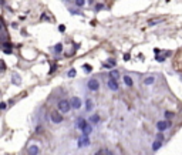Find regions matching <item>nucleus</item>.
<instances>
[{
    "instance_id": "nucleus-1",
    "label": "nucleus",
    "mask_w": 182,
    "mask_h": 155,
    "mask_svg": "<svg viewBox=\"0 0 182 155\" xmlns=\"http://www.w3.org/2000/svg\"><path fill=\"white\" fill-rule=\"evenodd\" d=\"M71 101L68 103L67 100H61V101H58V104H57V108H58V111L60 112H68L70 110H71Z\"/></svg>"
},
{
    "instance_id": "nucleus-2",
    "label": "nucleus",
    "mask_w": 182,
    "mask_h": 155,
    "mask_svg": "<svg viewBox=\"0 0 182 155\" xmlns=\"http://www.w3.org/2000/svg\"><path fill=\"white\" fill-rule=\"evenodd\" d=\"M87 85H88V88H90L91 91H97V90L100 88V83H98V80H95V78H91Z\"/></svg>"
},
{
    "instance_id": "nucleus-3",
    "label": "nucleus",
    "mask_w": 182,
    "mask_h": 155,
    "mask_svg": "<svg viewBox=\"0 0 182 155\" xmlns=\"http://www.w3.org/2000/svg\"><path fill=\"white\" fill-rule=\"evenodd\" d=\"M51 121H53L54 124H60L61 121H63V115H61L60 112L54 111V112L51 114Z\"/></svg>"
},
{
    "instance_id": "nucleus-4",
    "label": "nucleus",
    "mask_w": 182,
    "mask_h": 155,
    "mask_svg": "<svg viewBox=\"0 0 182 155\" xmlns=\"http://www.w3.org/2000/svg\"><path fill=\"white\" fill-rule=\"evenodd\" d=\"M156 128H158V131H165L167 128H169V123L168 121H158L156 123Z\"/></svg>"
},
{
    "instance_id": "nucleus-5",
    "label": "nucleus",
    "mask_w": 182,
    "mask_h": 155,
    "mask_svg": "<svg viewBox=\"0 0 182 155\" xmlns=\"http://www.w3.org/2000/svg\"><path fill=\"white\" fill-rule=\"evenodd\" d=\"M77 144H78V147H88V145H90V138H88V135H84L83 138H80Z\"/></svg>"
},
{
    "instance_id": "nucleus-6",
    "label": "nucleus",
    "mask_w": 182,
    "mask_h": 155,
    "mask_svg": "<svg viewBox=\"0 0 182 155\" xmlns=\"http://www.w3.org/2000/svg\"><path fill=\"white\" fill-rule=\"evenodd\" d=\"M108 87H110V90L117 91V90H118V83H117V78H110V81H108Z\"/></svg>"
},
{
    "instance_id": "nucleus-7",
    "label": "nucleus",
    "mask_w": 182,
    "mask_h": 155,
    "mask_svg": "<svg viewBox=\"0 0 182 155\" xmlns=\"http://www.w3.org/2000/svg\"><path fill=\"white\" fill-rule=\"evenodd\" d=\"M71 105H73V108L78 110L81 107V100L78 98V97H73V100H71Z\"/></svg>"
},
{
    "instance_id": "nucleus-8",
    "label": "nucleus",
    "mask_w": 182,
    "mask_h": 155,
    "mask_svg": "<svg viewBox=\"0 0 182 155\" xmlns=\"http://www.w3.org/2000/svg\"><path fill=\"white\" fill-rule=\"evenodd\" d=\"M155 80H156L155 76H148V77L144 78V84H145V85H151V84L155 83Z\"/></svg>"
},
{
    "instance_id": "nucleus-9",
    "label": "nucleus",
    "mask_w": 182,
    "mask_h": 155,
    "mask_svg": "<svg viewBox=\"0 0 182 155\" xmlns=\"http://www.w3.org/2000/svg\"><path fill=\"white\" fill-rule=\"evenodd\" d=\"M77 127H78V128L83 131V129L87 127V121H85L84 118H78V121H77Z\"/></svg>"
},
{
    "instance_id": "nucleus-10",
    "label": "nucleus",
    "mask_w": 182,
    "mask_h": 155,
    "mask_svg": "<svg viewBox=\"0 0 182 155\" xmlns=\"http://www.w3.org/2000/svg\"><path fill=\"white\" fill-rule=\"evenodd\" d=\"M39 154V147L37 145H30L29 147V155H37Z\"/></svg>"
},
{
    "instance_id": "nucleus-11",
    "label": "nucleus",
    "mask_w": 182,
    "mask_h": 155,
    "mask_svg": "<svg viewBox=\"0 0 182 155\" xmlns=\"http://www.w3.org/2000/svg\"><path fill=\"white\" fill-rule=\"evenodd\" d=\"M124 83H125V85H128V87H131L134 83H132V78L130 77V76H124Z\"/></svg>"
},
{
    "instance_id": "nucleus-12",
    "label": "nucleus",
    "mask_w": 182,
    "mask_h": 155,
    "mask_svg": "<svg viewBox=\"0 0 182 155\" xmlns=\"http://www.w3.org/2000/svg\"><path fill=\"white\" fill-rule=\"evenodd\" d=\"M91 131H92V127H91L90 124H87V127H85V128L83 129V134H84V135H88Z\"/></svg>"
},
{
    "instance_id": "nucleus-13",
    "label": "nucleus",
    "mask_w": 182,
    "mask_h": 155,
    "mask_svg": "<svg viewBox=\"0 0 182 155\" xmlns=\"http://www.w3.org/2000/svg\"><path fill=\"white\" fill-rule=\"evenodd\" d=\"M100 121V115H92L90 118V124H97Z\"/></svg>"
},
{
    "instance_id": "nucleus-14",
    "label": "nucleus",
    "mask_w": 182,
    "mask_h": 155,
    "mask_svg": "<svg viewBox=\"0 0 182 155\" xmlns=\"http://www.w3.org/2000/svg\"><path fill=\"white\" fill-rule=\"evenodd\" d=\"M159 148H161V141L156 140L155 142H154V145H152V149H154V151H158Z\"/></svg>"
},
{
    "instance_id": "nucleus-15",
    "label": "nucleus",
    "mask_w": 182,
    "mask_h": 155,
    "mask_svg": "<svg viewBox=\"0 0 182 155\" xmlns=\"http://www.w3.org/2000/svg\"><path fill=\"white\" fill-rule=\"evenodd\" d=\"M85 104H87V107H85L87 111H91V110L94 108V104H92V101H91V100H87V103H85Z\"/></svg>"
},
{
    "instance_id": "nucleus-16",
    "label": "nucleus",
    "mask_w": 182,
    "mask_h": 155,
    "mask_svg": "<svg viewBox=\"0 0 182 155\" xmlns=\"http://www.w3.org/2000/svg\"><path fill=\"white\" fill-rule=\"evenodd\" d=\"M110 77L111 78H118L120 77V73L115 71V70H112V71H110Z\"/></svg>"
},
{
    "instance_id": "nucleus-17",
    "label": "nucleus",
    "mask_w": 182,
    "mask_h": 155,
    "mask_svg": "<svg viewBox=\"0 0 182 155\" xmlns=\"http://www.w3.org/2000/svg\"><path fill=\"white\" fill-rule=\"evenodd\" d=\"M54 50H56L57 53H61V50H63V44H61V43H58L57 46L54 47Z\"/></svg>"
},
{
    "instance_id": "nucleus-18",
    "label": "nucleus",
    "mask_w": 182,
    "mask_h": 155,
    "mask_svg": "<svg viewBox=\"0 0 182 155\" xmlns=\"http://www.w3.org/2000/svg\"><path fill=\"white\" fill-rule=\"evenodd\" d=\"M84 3H85V0H76V4L78 7H81V6H84Z\"/></svg>"
},
{
    "instance_id": "nucleus-19",
    "label": "nucleus",
    "mask_w": 182,
    "mask_h": 155,
    "mask_svg": "<svg viewBox=\"0 0 182 155\" xmlns=\"http://www.w3.org/2000/svg\"><path fill=\"white\" fill-rule=\"evenodd\" d=\"M159 21H161L159 19H155V20H150V21H148V26H152V24H155V23H159Z\"/></svg>"
},
{
    "instance_id": "nucleus-20",
    "label": "nucleus",
    "mask_w": 182,
    "mask_h": 155,
    "mask_svg": "<svg viewBox=\"0 0 182 155\" xmlns=\"http://www.w3.org/2000/svg\"><path fill=\"white\" fill-rule=\"evenodd\" d=\"M68 77H76V70H74V68H71V70H70Z\"/></svg>"
},
{
    "instance_id": "nucleus-21",
    "label": "nucleus",
    "mask_w": 182,
    "mask_h": 155,
    "mask_svg": "<svg viewBox=\"0 0 182 155\" xmlns=\"http://www.w3.org/2000/svg\"><path fill=\"white\" fill-rule=\"evenodd\" d=\"M83 68H84V70H87V73H90L91 70H92V68H91L88 64H84V65H83Z\"/></svg>"
},
{
    "instance_id": "nucleus-22",
    "label": "nucleus",
    "mask_w": 182,
    "mask_h": 155,
    "mask_svg": "<svg viewBox=\"0 0 182 155\" xmlns=\"http://www.w3.org/2000/svg\"><path fill=\"white\" fill-rule=\"evenodd\" d=\"M156 140H158V141H162V140H164V135L161 134V131H159V132L156 134Z\"/></svg>"
},
{
    "instance_id": "nucleus-23",
    "label": "nucleus",
    "mask_w": 182,
    "mask_h": 155,
    "mask_svg": "<svg viewBox=\"0 0 182 155\" xmlns=\"http://www.w3.org/2000/svg\"><path fill=\"white\" fill-rule=\"evenodd\" d=\"M156 61H165V57H164V56H156Z\"/></svg>"
},
{
    "instance_id": "nucleus-24",
    "label": "nucleus",
    "mask_w": 182,
    "mask_h": 155,
    "mask_svg": "<svg viewBox=\"0 0 182 155\" xmlns=\"http://www.w3.org/2000/svg\"><path fill=\"white\" fill-rule=\"evenodd\" d=\"M165 117H167V118H172V117H174V112H169V111H167V112H165Z\"/></svg>"
},
{
    "instance_id": "nucleus-25",
    "label": "nucleus",
    "mask_w": 182,
    "mask_h": 155,
    "mask_svg": "<svg viewBox=\"0 0 182 155\" xmlns=\"http://www.w3.org/2000/svg\"><path fill=\"white\" fill-rule=\"evenodd\" d=\"M14 84H20V78H19V76H14Z\"/></svg>"
},
{
    "instance_id": "nucleus-26",
    "label": "nucleus",
    "mask_w": 182,
    "mask_h": 155,
    "mask_svg": "<svg viewBox=\"0 0 182 155\" xmlns=\"http://www.w3.org/2000/svg\"><path fill=\"white\" fill-rule=\"evenodd\" d=\"M130 57H131V56H130L128 53H127V54H124V60H125V61H127V60H130Z\"/></svg>"
},
{
    "instance_id": "nucleus-27",
    "label": "nucleus",
    "mask_w": 182,
    "mask_h": 155,
    "mask_svg": "<svg viewBox=\"0 0 182 155\" xmlns=\"http://www.w3.org/2000/svg\"><path fill=\"white\" fill-rule=\"evenodd\" d=\"M6 70V64H4V61L1 60V71H4Z\"/></svg>"
},
{
    "instance_id": "nucleus-28",
    "label": "nucleus",
    "mask_w": 182,
    "mask_h": 155,
    "mask_svg": "<svg viewBox=\"0 0 182 155\" xmlns=\"http://www.w3.org/2000/svg\"><path fill=\"white\" fill-rule=\"evenodd\" d=\"M3 51H4V53H6V54H10V53H12V50H10V48H4V50H3Z\"/></svg>"
},
{
    "instance_id": "nucleus-29",
    "label": "nucleus",
    "mask_w": 182,
    "mask_h": 155,
    "mask_svg": "<svg viewBox=\"0 0 182 155\" xmlns=\"http://www.w3.org/2000/svg\"><path fill=\"white\" fill-rule=\"evenodd\" d=\"M0 105H1V110H6V107H7V104H6V103H1Z\"/></svg>"
},
{
    "instance_id": "nucleus-30",
    "label": "nucleus",
    "mask_w": 182,
    "mask_h": 155,
    "mask_svg": "<svg viewBox=\"0 0 182 155\" xmlns=\"http://www.w3.org/2000/svg\"><path fill=\"white\" fill-rule=\"evenodd\" d=\"M95 9H97V10H101V9H103V4H97V7H95Z\"/></svg>"
},
{
    "instance_id": "nucleus-31",
    "label": "nucleus",
    "mask_w": 182,
    "mask_h": 155,
    "mask_svg": "<svg viewBox=\"0 0 182 155\" xmlns=\"http://www.w3.org/2000/svg\"><path fill=\"white\" fill-rule=\"evenodd\" d=\"M108 63H110L111 65H115V60H110V61H108Z\"/></svg>"
},
{
    "instance_id": "nucleus-32",
    "label": "nucleus",
    "mask_w": 182,
    "mask_h": 155,
    "mask_svg": "<svg viewBox=\"0 0 182 155\" xmlns=\"http://www.w3.org/2000/svg\"><path fill=\"white\" fill-rule=\"evenodd\" d=\"M64 30H65V27H64V26L61 24V26H60V31H64Z\"/></svg>"
},
{
    "instance_id": "nucleus-33",
    "label": "nucleus",
    "mask_w": 182,
    "mask_h": 155,
    "mask_svg": "<svg viewBox=\"0 0 182 155\" xmlns=\"http://www.w3.org/2000/svg\"><path fill=\"white\" fill-rule=\"evenodd\" d=\"M181 80H182V76H181Z\"/></svg>"
}]
</instances>
